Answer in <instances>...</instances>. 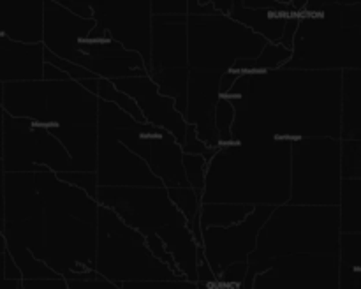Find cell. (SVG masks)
<instances>
[{"label":"cell","mask_w":361,"mask_h":289,"mask_svg":"<svg viewBox=\"0 0 361 289\" xmlns=\"http://www.w3.org/2000/svg\"><path fill=\"white\" fill-rule=\"evenodd\" d=\"M289 194L291 143H229L207 164L201 203L281 207L289 203Z\"/></svg>","instance_id":"obj_1"},{"label":"cell","mask_w":361,"mask_h":289,"mask_svg":"<svg viewBox=\"0 0 361 289\" xmlns=\"http://www.w3.org/2000/svg\"><path fill=\"white\" fill-rule=\"evenodd\" d=\"M257 235L254 252L247 261H271L289 256H338L341 215L338 207H275Z\"/></svg>","instance_id":"obj_2"},{"label":"cell","mask_w":361,"mask_h":289,"mask_svg":"<svg viewBox=\"0 0 361 289\" xmlns=\"http://www.w3.org/2000/svg\"><path fill=\"white\" fill-rule=\"evenodd\" d=\"M95 273L120 285L123 282L182 281L164 263L155 259L145 236L123 224L109 208H97Z\"/></svg>","instance_id":"obj_3"},{"label":"cell","mask_w":361,"mask_h":289,"mask_svg":"<svg viewBox=\"0 0 361 289\" xmlns=\"http://www.w3.org/2000/svg\"><path fill=\"white\" fill-rule=\"evenodd\" d=\"M267 44L229 16H187V66L189 69L226 73L236 60H254Z\"/></svg>","instance_id":"obj_4"},{"label":"cell","mask_w":361,"mask_h":289,"mask_svg":"<svg viewBox=\"0 0 361 289\" xmlns=\"http://www.w3.org/2000/svg\"><path fill=\"white\" fill-rule=\"evenodd\" d=\"M341 183V140L303 137L291 144L289 204L338 207Z\"/></svg>","instance_id":"obj_5"},{"label":"cell","mask_w":361,"mask_h":289,"mask_svg":"<svg viewBox=\"0 0 361 289\" xmlns=\"http://www.w3.org/2000/svg\"><path fill=\"white\" fill-rule=\"evenodd\" d=\"M6 173L71 171L66 148L46 129L44 123L27 118H13L4 113L2 157Z\"/></svg>","instance_id":"obj_6"},{"label":"cell","mask_w":361,"mask_h":289,"mask_svg":"<svg viewBox=\"0 0 361 289\" xmlns=\"http://www.w3.org/2000/svg\"><path fill=\"white\" fill-rule=\"evenodd\" d=\"M95 201L143 236L183 219L169 201L166 187H99Z\"/></svg>","instance_id":"obj_7"},{"label":"cell","mask_w":361,"mask_h":289,"mask_svg":"<svg viewBox=\"0 0 361 289\" xmlns=\"http://www.w3.org/2000/svg\"><path fill=\"white\" fill-rule=\"evenodd\" d=\"M116 140L141 159L166 189L189 187L182 166V148L164 129L148 123H134L115 133Z\"/></svg>","instance_id":"obj_8"},{"label":"cell","mask_w":361,"mask_h":289,"mask_svg":"<svg viewBox=\"0 0 361 289\" xmlns=\"http://www.w3.org/2000/svg\"><path fill=\"white\" fill-rule=\"evenodd\" d=\"M275 207L259 204L252 214L240 224L231 228L201 229V247L207 263L210 264L215 277L222 273L229 264L247 263L257 243V235L267 224Z\"/></svg>","instance_id":"obj_9"},{"label":"cell","mask_w":361,"mask_h":289,"mask_svg":"<svg viewBox=\"0 0 361 289\" xmlns=\"http://www.w3.org/2000/svg\"><path fill=\"white\" fill-rule=\"evenodd\" d=\"M97 175L99 187H164L137 155L116 140V127L97 120Z\"/></svg>","instance_id":"obj_10"},{"label":"cell","mask_w":361,"mask_h":289,"mask_svg":"<svg viewBox=\"0 0 361 289\" xmlns=\"http://www.w3.org/2000/svg\"><path fill=\"white\" fill-rule=\"evenodd\" d=\"M252 289H338V256H289L254 278Z\"/></svg>","instance_id":"obj_11"},{"label":"cell","mask_w":361,"mask_h":289,"mask_svg":"<svg viewBox=\"0 0 361 289\" xmlns=\"http://www.w3.org/2000/svg\"><path fill=\"white\" fill-rule=\"evenodd\" d=\"M95 25L129 51L137 53L145 66L150 63L152 9L148 2H94Z\"/></svg>","instance_id":"obj_12"},{"label":"cell","mask_w":361,"mask_h":289,"mask_svg":"<svg viewBox=\"0 0 361 289\" xmlns=\"http://www.w3.org/2000/svg\"><path fill=\"white\" fill-rule=\"evenodd\" d=\"M73 62L95 78L108 81L148 74L147 66L137 53L129 51L113 41L108 32L97 25L87 37L78 42Z\"/></svg>","instance_id":"obj_13"},{"label":"cell","mask_w":361,"mask_h":289,"mask_svg":"<svg viewBox=\"0 0 361 289\" xmlns=\"http://www.w3.org/2000/svg\"><path fill=\"white\" fill-rule=\"evenodd\" d=\"M111 83L115 85L116 90L123 92L136 102L145 123L164 129L166 133L175 137L176 143H183L187 130L185 118L176 111L175 102L171 99L159 94L157 85L150 80L148 74L147 76L122 78V80H115Z\"/></svg>","instance_id":"obj_14"},{"label":"cell","mask_w":361,"mask_h":289,"mask_svg":"<svg viewBox=\"0 0 361 289\" xmlns=\"http://www.w3.org/2000/svg\"><path fill=\"white\" fill-rule=\"evenodd\" d=\"M221 73L215 70L189 69V85H187V108L183 113L187 125L196 129L197 137L208 148H219L217 130L214 123V111L221 90H219Z\"/></svg>","instance_id":"obj_15"},{"label":"cell","mask_w":361,"mask_h":289,"mask_svg":"<svg viewBox=\"0 0 361 289\" xmlns=\"http://www.w3.org/2000/svg\"><path fill=\"white\" fill-rule=\"evenodd\" d=\"M46 113L48 125H95L97 97L85 90L78 81H46Z\"/></svg>","instance_id":"obj_16"},{"label":"cell","mask_w":361,"mask_h":289,"mask_svg":"<svg viewBox=\"0 0 361 289\" xmlns=\"http://www.w3.org/2000/svg\"><path fill=\"white\" fill-rule=\"evenodd\" d=\"M95 27V20H81L56 0L42 4V48L73 62L76 46Z\"/></svg>","instance_id":"obj_17"},{"label":"cell","mask_w":361,"mask_h":289,"mask_svg":"<svg viewBox=\"0 0 361 289\" xmlns=\"http://www.w3.org/2000/svg\"><path fill=\"white\" fill-rule=\"evenodd\" d=\"M187 67V16H152L148 74Z\"/></svg>","instance_id":"obj_18"},{"label":"cell","mask_w":361,"mask_h":289,"mask_svg":"<svg viewBox=\"0 0 361 289\" xmlns=\"http://www.w3.org/2000/svg\"><path fill=\"white\" fill-rule=\"evenodd\" d=\"M34 176L42 201V211L66 214L88 224L97 222V201L88 197L83 190L59 180L55 173L48 169L34 173Z\"/></svg>","instance_id":"obj_19"},{"label":"cell","mask_w":361,"mask_h":289,"mask_svg":"<svg viewBox=\"0 0 361 289\" xmlns=\"http://www.w3.org/2000/svg\"><path fill=\"white\" fill-rule=\"evenodd\" d=\"M42 44H20L0 34V83L42 80Z\"/></svg>","instance_id":"obj_20"},{"label":"cell","mask_w":361,"mask_h":289,"mask_svg":"<svg viewBox=\"0 0 361 289\" xmlns=\"http://www.w3.org/2000/svg\"><path fill=\"white\" fill-rule=\"evenodd\" d=\"M42 201L35 187L34 173L4 175V224L41 217Z\"/></svg>","instance_id":"obj_21"},{"label":"cell","mask_w":361,"mask_h":289,"mask_svg":"<svg viewBox=\"0 0 361 289\" xmlns=\"http://www.w3.org/2000/svg\"><path fill=\"white\" fill-rule=\"evenodd\" d=\"M0 34L20 44H41L42 2H0Z\"/></svg>","instance_id":"obj_22"},{"label":"cell","mask_w":361,"mask_h":289,"mask_svg":"<svg viewBox=\"0 0 361 289\" xmlns=\"http://www.w3.org/2000/svg\"><path fill=\"white\" fill-rule=\"evenodd\" d=\"M46 129L66 148L71 171L95 173L97 164V127L95 125H48Z\"/></svg>","instance_id":"obj_23"},{"label":"cell","mask_w":361,"mask_h":289,"mask_svg":"<svg viewBox=\"0 0 361 289\" xmlns=\"http://www.w3.org/2000/svg\"><path fill=\"white\" fill-rule=\"evenodd\" d=\"M155 235L161 238L166 252L173 259L175 266L178 268L180 275L185 281L196 284V268H197V249L200 245L194 240L192 233L187 228V222L178 221L175 224L164 226Z\"/></svg>","instance_id":"obj_24"},{"label":"cell","mask_w":361,"mask_h":289,"mask_svg":"<svg viewBox=\"0 0 361 289\" xmlns=\"http://www.w3.org/2000/svg\"><path fill=\"white\" fill-rule=\"evenodd\" d=\"M361 129V70H342L341 140H360Z\"/></svg>","instance_id":"obj_25"},{"label":"cell","mask_w":361,"mask_h":289,"mask_svg":"<svg viewBox=\"0 0 361 289\" xmlns=\"http://www.w3.org/2000/svg\"><path fill=\"white\" fill-rule=\"evenodd\" d=\"M254 207L235 203H201L200 226L207 228H231L252 214Z\"/></svg>","instance_id":"obj_26"},{"label":"cell","mask_w":361,"mask_h":289,"mask_svg":"<svg viewBox=\"0 0 361 289\" xmlns=\"http://www.w3.org/2000/svg\"><path fill=\"white\" fill-rule=\"evenodd\" d=\"M338 215H341V233H360L361 180H342Z\"/></svg>","instance_id":"obj_27"},{"label":"cell","mask_w":361,"mask_h":289,"mask_svg":"<svg viewBox=\"0 0 361 289\" xmlns=\"http://www.w3.org/2000/svg\"><path fill=\"white\" fill-rule=\"evenodd\" d=\"M150 80L157 85L159 94L169 97L175 102V108L180 115L187 108V85H189V67L187 69H164L148 74Z\"/></svg>","instance_id":"obj_28"},{"label":"cell","mask_w":361,"mask_h":289,"mask_svg":"<svg viewBox=\"0 0 361 289\" xmlns=\"http://www.w3.org/2000/svg\"><path fill=\"white\" fill-rule=\"evenodd\" d=\"M6 252L9 254L11 259L18 266L21 273V281H46V278H56L55 271L49 270L42 261L32 256L30 250L25 247L16 245V243H6Z\"/></svg>","instance_id":"obj_29"},{"label":"cell","mask_w":361,"mask_h":289,"mask_svg":"<svg viewBox=\"0 0 361 289\" xmlns=\"http://www.w3.org/2000/svg\"><path fill=\"white\" fill-rule=\"evenodd\" d=\"M168 196L173 207L180 211L183 221L187 222V226L200 219L201 192L190 189V187H173V189H168Z\"/></svg>","instance_id":"obj_30"},{"label":"cell","mask_w":361,"mask_h":289,"mask_svg":"<svg viewBox=\"0 0 361 289\" xmlns=\"http://www.w3.org/2000/svg\"><path fill=\"white\" fill-rule=\"evenodd\" d=\"M289 60H291L289 49H286L279 42H267L257 59H254V74L282 69Z\"/></svg>","instance_id":"obj_31"},{"label":"cell","mask_w":361,"mask_h":289,"mask_svg":"<svg viewBox=\"0 0 361 289\" xmlns=\"http://www.w3.org/2000/svg\"><path fill=\"white\" fill-rule=\"evenodd\" d=\"M235 118H236V111L233 102L229 101L228 97H224V95H221L217 104H215V111H214V123H215V130H217L221 147L222 144L235 143L231 136V129H233V123H235Z\"/></svg>","instance_id":"obj_32"},{"label":"cell","mask_w":361,"mask_h":289,"mask_svg":"<svg viewBox=\"0 0 361 289\" xmlns=\"http://www.w3.org/2000/svg\"><path fill=\"white\" fill-rule=\"evenodd\" d=\"M341 175H342V180H360L361 176L360 140H341Z\"/></svg>","instance_id":"obj_33"},{"label":"cell","mask_w":361,"mask_h":289,"mask_svg":"<svg viewBox=\"0 0 361 289\" xmlns=\"http://www.w3.org/2000/svg\"><path fill=\"white\" fill-rule=\"evenodd\" d=\"M207 164L204 157L201 155H183L182 166L183 173H185V180L189 183L190 189L197 190L203 194L204 187V173H207Z\"/></svg>","instance_id":"obj_34"},{"label":"cell","mask_w":361,"mask_h":289,"mask_svg":"<svg viewBox=\"0 0 361 289\" xmlns=\"http://www.w3.org/2000/svg\"><path fill=\"white\" fill-rule=\"evenodd\" d=\"M56 178L62 180V182L69 183V185L78 187L80 190H83L88 197L95 199L97 197V175L95 173H85V171H66V173H55Z\"/></svg>","instance_id":"obj_35"},{"label":"cell","mask_w":361,"mask_h":289,"mask_svg":"<svg viewBox=\"0 0 361 289\" xmlns=\"http://www.w3.org/2000/svg\"><path fill=\"white\" fill-rule=\"evenodd\" d=\"M120 289H196V284L189 281H145L123 282Z\"/></svg>","instance_id":"obj_36"},{"label":"cell","mask_w":361,"mask_h":289,"mask_svg":"<svg viewBox=\"0 0 361 289\" xmlns=\"http://www.w3.org/2000/svg\"><path fill=\"white\" fill-rule=\"evenodd\" d=\"M249 264L247 263H235L229 264L224 271L217 277L219 285H242L243 278H245Z\"/></svg>","instance_id":"obj_37"},{"label":"cell","mask_w":361,"mask_h":289,"mask_svg":"<svg viewBox=\"0 0 361 289\" xmlns=\"http://www.w3.org/2000/svg\"><path fill=\"white\" fill-rule=\"evenodd\" d=\"M69 289H120L118 285L113 282L106 281L101 275L95 278H88V281H67Z\"/></svg>","instance_id":"obj_38"},{"label":"cell","mask_w":361,"mask_h":289,"mask_svg":"<svg viewBox=\"0 0 361 289\" xmlns=\"http://www.w3.org/2000/svg\"><path fill=\"white\" fill-rule=\"evenodd\" d=\"M63 9L69 11L74 16L81 18V20H94V11H92V2H63V0H56Z\"/></svg>","instance_id":"obj_39"},{"label":"cell","mask_w":361,"mask_h":289,"mask_svg":"<svg viewBox=\"0 0 361 289\" xmlns=\"http://www.w3.org/2000/svg\"><path fill=\"white\" fill-rule=\"evenodd\" d=\"M32 289H69L67 281L62 277L46 278V281H25Z\"/></svg>","instance_id":"obj_40"},{"label":"cell","mask_w":361,"mask_h":289,"mask_svg":"<svg viewBox=\"0 0 361 289\" xmlns=\"http://www.w3.org/2000/svg\"><path fill=\"white\" fill-rule=\"evenodd\" d=\"M4 277H6L7 281L21 282L20 270H18V266L14 264V261L11 259V256L7 252H4Z\"/></svg>","instance_id":"obj_41"},{"label":"cell","mask_w":361,"mask_h":289,"mask_svg":"<svg viewBox=\"0 0 361 289\" xmlns=\"http://www.w3.org/2000/svg\"><path fill=\"white\" fill-rule=\"evenodd\" d=\"M42 80L44 81H66V80H69V78H67L62 70L56 69V67L49 66V63H44V66H42Z\"/></svg>","instance_id":"obj_42"},{"label":"cell","mask_w":361,"mask_h":289,"mask_svg":"<svg viewBox=\"0 0 361 289\" xmlns=\"http://www.w3.org/2000/svg\"><path fill=\"white\" fill-rule=\"evenodd\" d=\"M0 289H21V282L4 277V254H0Z\"/></svg>","instance_id":"obj_43"},{"label":"cell","mask_w":361,"mask_h":289,"mask_svg":"<svg viewBox=\"0 0 361 289\" xmlns=\"http://www.w3.org/2000/svg\"><path fill=\"white\" fill-rule=\"evenodd\" d=\"M4 175L6 171H4V164L0 161V231L4 228Z\"/></svg>","instance_id":"obj_44"},{"label":"cell","mask_w":361,"mask_h":289,"mask_svg":"<svg viewBox=\"0 0 361 289\" xmlns=\"http://www.w3.org/2000/svg\"><path fill=\"white\" fill-rule=\"evenodd\" d=\"M2 127H4V109L0 106V157H2Z\"/></svg>","instance_id":"obj_45"},{"label":"cell","mask_w":361,"mask_h":289,"mask_svg":"<svg viewBox=\"0 0 361 289\" xmlns=\"http://www.w3.org/2000/svg\"><path fill=\"white\" fill-rule=\"evenodd\" d=\"M6 252V240H4L2 231H0V254Z\"/></svg>","instance_id":"obj_46"},{"label":"cell","mask_w":361,"mask_h":289,"mask_svg":"<svg viewBox=\"0 0 361 289\" xmlns=\"http://www.w3.org/2000/svg\"><path fill=\"white\" fill-rule=\"evenodd\" d=\"M214 289H242V285H215Z\"/></svg>","instance_id":"obj_47"},{"label":"cell","mask_w":361,"mask_h":289,"mask_svg":"<svg viewBox=\"0 0 361 289\" xmlns=\"http://www.w3.org/2000/svg\"><path fill=\"white\" fill-rule=\"evenodd\" d=\"M21 289H32V288H30V285L27 284V282H25V281H21Z\"/></svg>","instance_id":"obj_48"}]
</instances>
